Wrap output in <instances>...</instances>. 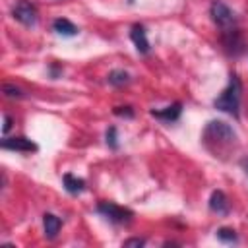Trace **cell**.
Returning a JSON list of instances; mask_svg holds the SVG:
<instances>
[{
	"label": "cell",
	"instance_id": "obj_1",
	"mask_svg": "<svg viewBox=\"0 0 248 248\" xmlns=\"http://www.w3.org/2000/svg\"><path fill=\"white\" fill-rule=\"evenodd\" d=\"M202 141H203V145L215 157H221L223 153L232 149V145L236 143V134H234V130L227 122H223V120H209L205 124V128H203Z\"/></svg>",
	"mask_w": 248,
	"mask_h": 248
},
{
	"label": "cell",
	"instance_id": "obj_2",
	"mask_svg": "<svg viewBox=\"0 0 248 248\" xmlns=\"http://www.w3.org/2000/svg\"><path fill=\"white\" fill-rule=\"evenodd\" d=\"M240 93H242V85L236 74H231L229 78V85L223 89V93L213 101V107L232 114L234 118H238V107H240Z\"/></svg>",
	"mask_w": 248,
	"mask_h": 248
},
{
	"label": "cell",
	"instance_id": "obj_3",
	"mask_svg": "<svg viewBox=\"0 0 248 248\" xmlns=\"http://www.w3.org/2000/svg\"><path fill=\"white\" fill-rule=\"evenodd\" d=\"M209 14H211V19L215 21V25H219L223 31H229V29H234L236 25V16L234 12L221 0H215L209 8Z\"/></svg>",
	"mask_w": 248,
	"mask_h": 248
},
{
	"label": "cell",
	"instance_id": "obj_4",
	"mask_svg": "<svg viewBox=\"0 0 248 248\" xmlns=\"http://www.w3.org/2000/svg\"><path fill=\"white\" fill-rule=\"evenodd\" d=\"M97 211L103 217H107L108 221H112V223H128L132 219V215H134L130 209H126L122 205H116L112 202H101L97 205Z\"/></svg>",
	"mask_w": 248,
	"mask_h": 248
},
{
	"label": "cell",
	"instance_id": "obj_5",
	"mask_svg": "<svg viewBox=\"0 0 248 248\" xmlns=\"http://www.w3.org/2000/svg\"><path fill=\"white\" fill-rule=\"evenodd\" d=\"M12 16H14V19H17L19 23H23V25H27V27L35 25L37 19H39L37 8H35L29 0H19V2L14 6V10H12Z\"/></svg>",
	"mask_w": 248,
	"mask_h": 248
},
{
	"label": "cell",
	"instance_id": "obj_6",
	"mask_svg": "<svg viewBox=\"0 0 248 248\" xmlns=\"http://www.w3.org/2000/svg\"><path fill=\"white\" fill-rule=\"evenodd\" d=\"M2 147L4 149H12V151H23V153H29V151H37L39 145L35 141H31L29 138H6L2 140Z\"/></svg>",
	"mask_w": 248,
	"mask_h": 248
},
{
	"label": "cell",
	"instance_id": "obj_7",
	"mask_svg": "<svg viewBox=\"0 0 248 248\" xmlns=\"http://www.w3.org/2000/svg\"><path fill=\"white\" fill-rule=\"evenodd\" d=\"M180 114H182V103H172L161 110H151V116H155L163 122H174L180 118Z\"/></svg>",
	"mask_w": 248,
	"mask_h": 248
},
{
	"label": "cell",
	"instance_id": "obj_8",
	"mask_svg": "<svg viewBox=\"0 0 248 248\" xmlns=\"http://www.w3.org/2000/svg\"><path fill=\"white\" fill-rule=\"evenodd\" d=\"M223 45H225L227 52H231V54H240V52H242V46H244V43H242V39H240V35H238L236 29L225 31V35H223Z\"/></svg>",
	"mask_w": 248,
	"mask_h": 248
},
{
	"label": "cell",
	"instance_id": "obj_9",
	"mask_svg": "<svg viewBox=\"0 0 248 248\" xmlns=\"http://www.w3.org/2000/svg\"><path fill=\"white\" fill-rule=\"evenodd\" d=\"M130 37H132V41H134V45H136V48H138L140 54H147V52H149V41H147V35H145L143 25L136 23V25L132 27Z\"/></svg>",
	"mask_w": 248,
	"mask_h": 248
},
{
	"label": "cell",
	"instance_id": "obj_10",
	"mask_svg": "<svg viewBox=\"0 0 248 248\" xmlns=\"http://www.w3.org/2000/svg\"><path fill=\"white\" fill-rule=\"evenodd\" d=\"M209 209L217 215H227L229 213V200L221 190H215L209 198Z\"/></svg>",
	"mask_w": 248,
	"mask_h": 248
},
{
	"label": "cell",
	"instance_id": "obj_11",
	"mask_svg": "<svg viewBox=\"0 0 248 248\" xmlns=\"http://www.w3.org/2000/svg\"><path fill=\"white\" fill-rule=\"evenodd\" d=\"M43 227H45V236L52 240V238H56V234L62 227V221L54 213H45L43 215Z\"/></svg>",
	"mask_w": 248,
	"mask_h": 248
},
{
	"label": "cell",
	"instance_id": "obj_12",
	"mask_svg": "<svg viewBox=\"0 0 248 248\" xmlns=\"http://www.w3.org/2000/svg\"><path fill=\"white\" fill-rule=\"evenodd\" d=\"M62 182H64V188L70 192V194H81L83 190H85V180L83 178H78V176H74L72 172H66L64 176H62Z\"/></svg>",
	"mask_w": 248,
	"mask_h": 248
},
{
	"label": "cell",
	"instance_id": "obj_13",
	"mask_svg": "<svg viewBox=\"0 0 248 248\" xmlns=\"http://www.w3.org/2000/svg\"><path fill=\"white\" fill-rule=\"evenodd\" d=\"M52 29H54L58 35H62V37H74V35H78V27H76L70 19H66V17L54 19Z\"/></svg>",
	"mask_w": 248,
	"mask_h": 248
},
{
	"label": "cell",
	"instance_id": "obj_14",
	"mask_svg": "<svg viewBox=\"0 0 248 248\" xmlns=\"http://www.w3.org/2000/svg\"><path fill=\"white\" fill-rule=\"evenodd\" d=\"M108 83L110 85H116V87H120V85H126L128 81H130V74L128 72H124V70H112L110 74H108Z\"/></svg>",
	"mask_w": 248,
	"mask_h": 248
},
{
	"label": "cell",
	"instance_id": "obj_15",
	"mask_svg": "<svg viewBox=\"0 0 248 248\" xmlns=\"http://www.w3.org/2000/svg\"><path fill=\"white\" fill-rule=\"evenodd\" d=\"M217 238L223 240V242H227V244L238 242V234H236V231L231 229V227H221V229L217 231Z\"/></svg>",
	"mask_w": 248,
	"mask_h": 248
},
{
	"label": "cell",
	"instance_id": "obj_16",
	"mask_svg": "<svg viewBox=\"0 0 248 248\" xmlns=\"http://www.w3.org/2000/svg\"><path fill=\"white\" fill-rule=\"evenodd\" d=\"M107 145L110 149H118V138H116V128L114 126H110L107 130Z\"/></svg>",
	"mask_w": 248,
	"mask_h": 248
},
{
	"label": "cell",
	"instance_id": "obj_17",
	"mask_svg": "<svg viewBox=\"0 0 248 248\" xmlns=\"http://www.w3.org/2000/svg\"><path fill=\"white\" fill-rule=\"evenodd\" d=\"M4 93L8 97H23V93L17 87H14V85H4Z\"/></svg>",
	"mask_w": 248,
	"mask_h": 248
},
{
	"label": "cell",
	"instance_id": "obj_18",
	"mask_svg": "<svg viewBox=\"0 0 248 248\" xmlns=\"http://www.w3.org/2000/svg\"><path fill=\"white\" fill-rule=\"evenodd\" d=\"M114 114H118V116H128V118H132V116H134V110H132L130 107H116V108H114Z\"/></svg>",
	"mask_w": 248,
	"mask_h": 248
},
{
	"label": "cell",
	"instance_id": "obj_19",
	"mask_svg": "<svg viewBox=\"0 0 248 248\" xmlns=\"http://www.w3.org/2000/svg\"><path fill=\"white\" fill-rule=\"evenodd\" d=\"M143 244H145L143 238H128V240L122 242V246H126V248H128V246H138V248H140V246H143Z\"/></svg>",
	"mask_w": 248,
	"mask_h": 248
},
{
	"label": "cell",
	"instance_id": "obj_20",
	"mask_svg": "<svg viewBox=\"0 0 248 248\" xmlns=\"http://www.w3.org/2000/svg\"><path fill=\"white\" fill-rule=\"evenodd\" d=\"M10 128H12V118H10V116H4V128H2V132L8 134Z\"/></svg>",
	"mask_w": 248,
	"mask_h": 248
},
{
	"label": "cell",
	"instance_id": "obj_21",
	"mask_svg": "<svg viewBox=\"0 0 248 248\" xmlns=\"http://www.w3.org/2000/svg\"><path fill=\"white\" fill-rule=\"evenodd\" d=\"M242 169H244V172L248 174V159H244V161H242Z\"/></svg>",
	"mask_w": 248,
	"mask_h": 248
},
{
	"label": "cell",
	"instance_id": "obj_22",
	"mask_svg": "<svg viewBox=\"0 0 248 248\" xmlns=\"http://www.w3.org/2000/svg\"><path fill=\"white\" fill-rule=\"evenodd\" d=\"M130 2H134V0H130Z\"/></svg>",
	"mask_w": 248,
	"mask_h": 248
}]
</instances>
